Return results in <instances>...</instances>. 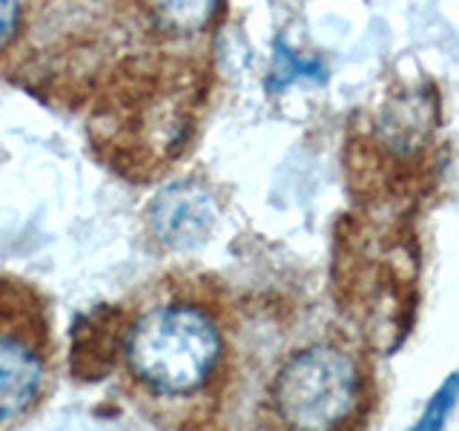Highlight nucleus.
I'll use <instances>...</instances> for the list:
<instances>
[{"instance_id":"nucleus-1","label":"nucleus","mask_w":459,"mask_h":431,"mask_svg":"<svg viewBox=\"0 0 459 431\" xmlns=\"http://www.w3.org/2000/svg\"><path fill=\"white\" fill-rule=\"evenodd\" d=\"M126 377L158 400L193 397L219 371L224 339L215 316L186 299H158L121 330Z\"/></svg>"},{"instance_id":"nucleus-2","label":"nucleus","mask_w":459,"mask_h":431,"mask_svg":"<svg viewBox=\"0 0 459 431\" xmlns=\"http://www.w3.org/2000/svg\"><path fill=\"white\" fill-rule=\"evenodd\" d=\"M359 406V368L333 345H313L281 365L273 409L290 431H336Z\"/></svg>"},{"instance_id":"nucleus-3","label":"nucleus","mask_w":459,"mask_h":431,"mask_svg":"<svg viewBox=\"0 0 459 431\" xmlns=\"http://www.w3.org/2000/svg\"><path fill=\"white\" fill-rule=\"evenodd\" d=\"M47 325L38 305L0 291V426L32 411L47 385Z\"/></svg>"},{"instance_id":"nucleus-4","label":"nucleus","mask_w":459,"mask_h":431,"mask_svg":"<svg viewBox=\"0 0 459 431\" xmlns=\"http://www.w3.org/2000/svg\"><path fill=\"white\" fill-rule=\"evenodd\" d=\"M215 224V205L204 187L176 181L164 187L150 205V227L167 248H195Z\"/></svg>"},{"instance_id":"nucleus-5","label":"nucleus","mask_w":459,"mask_h":431,"mask_svg":"<svg viewBox=\"0 0 459 431\" xmlns=\"http://www.w3.org/2000/svg\"><path fill=\"white\" fill-rule=\"evenodd\" d=\"M143 9L161 32L186 38L204 32L219 14L221 0H143Z\"/></svg>"},{"instance_id":"nucleus-6","label":"nucleus","mask_w":459,"mask_h":431,"mask_svg":"<svg viewBox=\"0 0 459 431\" xmlns=\"http://www.w3.org/2000/svg\"><path fill=\"white\" fill-rule=\"evenodd\" d=\"M299 78L307 81H325L327 78V66L319 61V57H299L284 40H276V55H273V72L267 78V90L279 92L284 86L296 84Z\"/></svg>"},{"instance_id":"nucleus-7","label":"nucleus","mask_w":459,"mask_h":431,"mask_svg":"<svg viewBox=\"0 0 459 431\" xmlns=\"http://www.w3.org/2000/svg\"><path fill=\"white\" fill-rule=\"evenodd\" d=\"M456 397H459V371L451 374V377L437 388L434 397L428 400L422 417L413 423L411 431H442L445 423H448L454 406H456Z\"/></svg>"},{"instance_id":"nucleus-8","label":"nucleus","mask_w":459,"mask_h":431,"mask_svg":"<svg viewBox=\"0 0 459 431\" xmlns=\"http://www.w3.org/2000/svg\"><path fill=\"white\" fill-rule=\"evenodd\" d=\"M18 0H0V49L18 32Z\"/></svg>"}]
</instances>
